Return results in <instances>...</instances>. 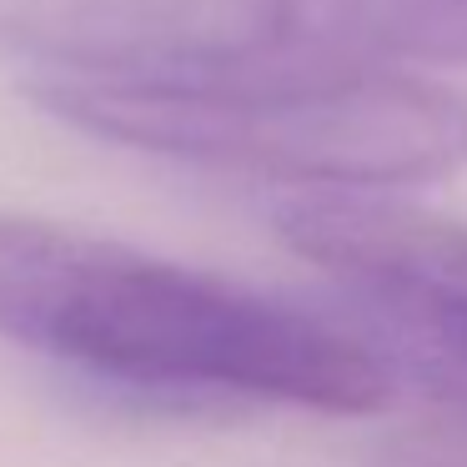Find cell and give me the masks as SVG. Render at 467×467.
<instances>
[{
	"instance_id": "obj_1",
	"label": "cell",
	"mask_w": 467,
	"mask_h": 467,
	"mask_svg": "<svg viewBox=\"0 0 467 467\" xmlns=\"http://www.w3.org/2000/svg\"><path fill=\"white\" fill-rule=\"evenodd\" d=\"M0 337L111 382L342 417L382 412L397 387L322 317L31 216H0Z\"/></svg>"
},
{
	"instance_id": "obj_2",
	"label": "cell",
	"mask_w": 467,
	"mask_h": 467,
	"mask_svg": "<svg viewBox=\"0 0 467 467\" xmlns=\"http://www.w3.org/2000/svg\"><path fill=\"white\" fill-rule=\"evenodd\" d=\"M41 101L106 141L306 186H417L467 161V101L397 71L51 81Z\"/></svg>"
},
{
	"instance_id": "obj_3",
	"label": "cell",
	"mask_w": 467,
	"mask_h": 467,
	"mask_svg": "<svg viewBox=\"0 0 467 467\" xmlns=\"http://www.w3.org/2000/svg\"><path fill=\"white\" fill-rule=\"evenodd\" d=\"M0 51L71 81H226L382 56V0H0Z\"/></svg>"
},
{
	"instance_id": "obj_4",
	"label": "cell",
	"mask_w": 467,
	"mask_h": 467,
	"mask_svg": "<svg viewBox=\"0 0 467 467\" xmlns=\"http://www.w3.org/2000/svg\"><path fill=\"white\" fill-rule=\"evenodd\" d=\"M282 236L306 262L387 306L467 377V226L332 196L282 212Z\"/></svg>"
},
{
	"instance_id": "obj_5",
	"label": "cell",
	"mask_w": 467,
	"mask_h": 467,
	"mask_svg": "<svg viewBox=\"0 0 467 467\" xmlns=\"http://www.w3.org/2000/svg\"><path fill=\"white\" fill-rule=\"evenodd\" d=\"M372 467H467V422H432L392 437Z\"/></svg>"
}]
</instances>
